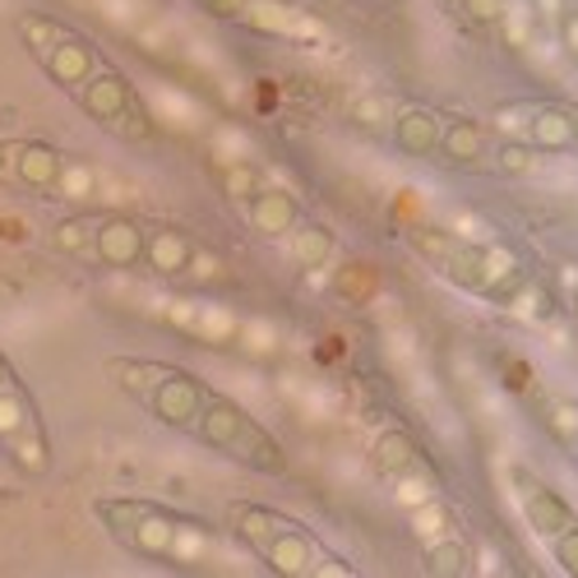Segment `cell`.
I'll return each instance as SVG.
<instances>
[{
  "mask_svg": "<svg viewBox=\"0 0 578 578\" xmlns=\"http://www.w3.org/2000/svg\"><path fill=\"white\" fill-rule=\"evenodd\" d=\"M556 19H560V42H565V51L578 61V10H560Z\"/></svg>",
  "mask_w": 578,
  "mask_h": 578,
  "instance_id": "e575fe53",
  "label": "cell"
},
{
  "mask_svg": "<svg viewBox=\"0 0 578 578\" xmlns=\"http://www.w3.org/2000/svg\"><path fill=\"white\" fill-rule=\"evenodd\" d=\"M393 144H399L407 157H435L440 148V121L426 107H403L393 116Z\"/></svg>",
  "mask_w": 578,
  "mask_h": 578,
  "instance_id": "30bf717a",
  "label": "cell"
},
{
  "mask_svg": "<svg viewBox=\"0 0 578 578\" xmlns=\"http://www.w3.org/2000/svg\"><path fill=\"white\" fill-rule=\"evenodd\" d=\"M93 255L107 269H135L144 265V227L135 218H107L93 227Z\"/></svg>",
  "mask_w": 578,
  "mask_h": 578,
  "instance_id": "7a4b0ae2",
  "label": "cell"
},
{
  "mask_svg": "<svg viewBox=\"0 0 578 578\" xmlns=\"http://www.w3.org/2000/svg\"><path fill=\"white\" fill-rule=\"evenodd\" d=\"M265 565L282 578H301V574H314V541L297 528V523H287V528L265 546Z\"/></svg>",
  "mask_w": 578,
  "mask_h": 578,
  "instance_id": "52a82bcc",
  "label": "cell"
},
{
  "mask_svg": "<svg viewBox=\"0 0 578 578\" xmlns=\"http://www.w3.org/2000/svg\"><path fill=\"white\" fill-rule=\"evenodd\" d=\"M130 102H135V89H130V79L116 74V70H102V74L89 79L84 89H79V107H84L97 125H107V130L125 116Z\"/></svg>",
  "mask_w": 578,
  "mask_h": 578,
  "instance_id": "3957f363",
  "label": "cell"
},
{
  "mask_svg": "<svg viewBox=\"0 0 578 578\" xmlns=\"http://www.w3.org/2000/svg\"><path fill=\"white\" fill-rule=\"evenodd\" d=\"M51 190H56L61 199H93L97 176H93L89 163H61V176H56V186Z\"/></svg>",
  "mask_w": 578,
  "mask_h": 578,
  "instance_id": "cb8c5ba5",
  "label": "cell"
},
{
  "mask_svg": "<svg viewBox=\"0 0 578 578\" xmlns=\"http://www.w3.org/2000/svg\"><path fill=\"white\" fill-rule=\"evenodd\" d=\"M0 450H6V454L14 458L19 472H29V477H33V472H47V440H42V422H29L14 440L0 444Z\"/></svg>",
  "mask_w": 578,
  "mask_h": 578,
  "instance_id": "ac0fdd59",
  "label": "cell"
},
{
  "mask_svg": "<svg viewBox=\"0 0 578 578\" xmlns=\"http://www.w3.org/2000/svg\"><path fill=\"white\" fill-rule=\"evenodd\" d=\"M163 371L167 365H148V361H130V357H116V361H107V375L125 389V393H135V399H144V393L163 380Z\"/></svg>",
  "mask_w": 578,
  "mask_h": 578,
  "instance_id": "44dd1931",
  "label": "cell"
},
{
  "mask_svg": "<svg viewBox=\"0 0 578 578\" xmlns=\"http://www.w3.org/2000/svg\"><path fill=\"white\" fill-rule=\"evenodd\" d=\"M287 236H292V259H297L301 269H324L329 259H333V236L324 227L306 223V227H292Z\"/></svg>",
  "mask_w": 578,
  "mask_h": 578,
  "instance_id": "e0dca14e",
  "label": "cell"
},
{
  "mask_svg": "<svg viewBox=\"0 0 578 578\" xmlns=\"http://www.w3.org/2000/svg\"><path fill=\"white\" fill-rule=\"evenodd\" d=\"M199 6H204L208 14H218V19H236V14L250 10V0H199Z\"/></svg>",
  "mask_w": 578,
  "mask_h": 578,
  "instance_id": "d590c367",
  "label": "cell"
},
{
  "mask_svg": "<svg viewBox=\"0 0 578 578\" xmlns=\"http://www.w3.org/2000/svg\"><path fill=\"white\" fill-rule=\"evenodd\" d=\"M292 518H282L273 509H236V537H241L255 556H265V546L287 528Z\"/></svg>",
  "mask_w": 578,
  "mask_h": 578,
  "instance_id": "2e32d148",
  "label": "cell"
},
{
  "mask_svg": "<svg viewBox=\"0 0 578 578\" xmlns=\"http://www.w3.org/2000/svg\"><path fill=\"white\" fill-rule=\"evenodd\" d=\"M574 144H578V112H574Z\"/></svg>",
  "mask_w": 578,
  "mask_h": 578,
  "instance_id": "ab89813d",
  "label": "cell"
},
{
  "mask_svg": "<svg viewBox=\"0 0 578 578\" xmlns=\"http://www.w3.org/2000/svg\"><path fill=\"white\" fill-rule=\"evenodd\" d=\"M444 273L450 282H458L463 292H486V269H482V246H454L450 259H444Z\"/></svg>",
  "mask_w": 578,
  "mask_h": 578,
  "instance_id": "d6986e66",
  "label": "cell"
},
{
  "mask_svg": "<svg viewBox=\"0 0 578 578\" xmlns=\"http://www.w3.org/2000/svg\"><path fill=\"white\" fill-rule=\"evenodd\" d=\"M528 135H533V148H546V153L574 148V112L569 107H537L528 121Z\"/></svg>",
  "mask_w": 578,
  "mask_h": 578,
  "instance_id": "5bb4252c",
  "label": "cell"
},
{
  "mask_svg": "<svg viewBox=\"0 0 578 578\" xmlns=\"http://www.w3.org/2000/svg\"><path fill=\"white\" fill-rule=\"evenodd\" d=\"M227 454L241 458V463L255 467V472H273V477H278V472H287V454L278 450V440H273L265 426H255V416H250L241 431H236V440L227 444Z\"/></svg>",
  "mask_w": 578,
  "mask_h": 578,
  "instance_id": "ba28073f",
  "label": "cell"
},
{
  "mask_svg": "<svg viewBox=\"0 0 578 578\" xmlns=\"http://www.w3.org/2000/svg\"><path fill=\"white\" fill-rule=\"evenodd\" d=\"M42 70H47L51 79H56L61 89H84L89 79L97 74V56H93V47H89L84 38L65 33V38L42 56Z\"/></svg>",
  "mask_w": 578,
  "mask_h": 578,
  "instance_id": "5b68a950",
  "label": "cell"
},
{
  "mask_svg": "<svg viewBox=\"0 0 578 578\" xmlns=\"http://www.w3.org/2000/svg\"><path fill=\"white\" fill-rule=\"evenodd\" d=\"M112 130H116L121 140H130V144H144V140H148V116H144V107H140V97L130 102V107H125V116H121Z\"/></svg>",
  "mask_w": 578,
  "mask_h": 578,
  "instance_id": "4dcf8cb0",
  "label": "cell"
},
{
  "mask_svg": "<svg viewBox=\"0 0 578 578\" xmlns=\"http://www.w3.org/2000/svg\"><path fill=\"white\" fill-rule=\"evenodd\" d=\"M148 509H153V505H144V500H97V505H93V514L107 523V528H112L121 541L135 533V523H140Z\"/></svg>",
  "mask_w": 578,
  "mask_h": 578,
  "instance_id": "7402d4cb",
  "label": "cell"
},
{
  "mask_svg": "<svg viewBox=\"0 0 578 578\" xmlns=\"http://www.w3.org/2000/svg\"><path fill=\"white\" fill-rule=\"evenodd\" d=\"M218 269H223V265H218L214 255H204V250H195V255H190V265H186V273H190L195 282H214Z\"/></svg>",
  "mask_w": 578,
  "mask_h": 578,
  "instance_id": "836d02e7",
  "label": "cell"
},
{
  "mask_svg": "<svg viewBox=\"0 0 578 578\" xmlns=\"http://www.w3.org/2000/svg\"><path fill=\"white\" fill-rule=\"evenodd\" d=\"M574 314H578V292H574Z\"/></svg>",
  "mask_w": 578,
  "mask_h": 578,
  "instance_id": "60d3db41",
  "label": "cell"
},
{
  "mask_svg": "<svg viewBox=\"0 0 578 578\" xmlns=\"http://www.w3.org/2000/svg\"><path fill=\"white\" fill-rule=\"evenodd\" d=\"M190 255H195L190 236H186V231H176V227H157V231L144 236V265H148L153 273H163V278L186 273Z\"/></svg>",
  "mask_w": 578,
  "mask_h": 578,
  "instance_id": "9c48e42d",
  "label": "cell"
},
{
  "mask_svg": "<svg viewBox=\"0 0 578 578\" xmlns=\"http://www.w3.org/2000/svg\"><path fill=\"white\" fill-rule=\"evenodd\" d=\"M29 422H38V412L29 403V393H23L19 384H6L0 389V444L14 440Z\"/></svg>",
  "mask_w": 578,
  "mask_h": 578,
  "instance_id": "ffe728a7",
  "label": "cell"
},
{
  "mask_svg": "<svg viewBox=\"0 0 578 578\" xmlns=\"http://www.w3.org/2000/svg\"><path fill=\"white\" fill-rule=\"evenodd\" d=\"M250 223L259 236H287L297 227V199L287 190H259L250 199Z\"/></svg>",
  "mask_w": 578,
  "mask_h": 578,
  "instance_id": "7c38bea8",
  "label": "cell"
},
{
  "mask_svg": "<svg viewBox=\"0 0 578 578\" xmlns=\"http://www.w3.org/2000/svg\"><path fill=\"white\" fill-rule=\"evenodd\" d=\"M550 546H556V556H560V565L578 578V518L569 523V528L560 533V537H550Z\"/></svg>",
  "mask_w": 578,
  "mask_h": 578,
  "instance_id": "1f68e13d",
  "label": "cell"
},
{
  "mask_svg": "<svg viewBox=\"0 0 578 578\" xmlns=\"http://www.w3.org/2000/svg\"><path fill=\"white\" fill-rule=\"evenodd\" d=\"M51 241H56V250H65V255H89L93 250V231L84 223H61L56 231H51Z\"/></svg>",
  "mask_w": 578,
  "mask_h": 578,
  "instance_id": "f1b7e54d",
  "label": "cell"
},
{
  "mask_svg": "<svg viewBox=\"0 0 578 578\" xmlns=\"http://www.w3.org/2000/svg\"><path fill=\"white\" fill-rule=\"evenodd\" d=\"M463 10H467V19H477V23H500L505 19V0H463Z\"/></svg>",
  "mask_w": 578,
  "mask_h": 578,
  "instance_id": "d6a6232c",
  "label": "cell"
},
{
  "mask_svg": "<svg viewBox=\"0 0 578 578\" xmlns=\"http://www.w3.org/2000/svg\"><path fill=\"white\" fill-rule=\"evenodd\" d=\"M61 163L65 157L51 148V144H19L14 148V180L29 190H51L61 176Z\"/></svg>",
  "mask_w": 578,
  "mask_h": 578,
  "instance_id": "8fae6325",
  "label": "cell"
},
{
  "mask_svg": "<svg viewBox=\"0 0 578 578\" xmlns=\"http://www.w3.org/2000/svg\"><path fill=\"white\" fill-rule=\"evenodd\" d=\"M223 195L236 199V204H250L259 195V176L250 167H227L223 172Z\"/></svg>",
  "mask_w": 578,
  "mask_h": 578,
  "instance_id": "83f0119b",
  "label": "cell"
},
{
  "mask_svg": "<svg viewBox=\"0 0 578 578\" xmlns=\"http://www.w3.org/2000/svg\"><path fill=\"white\" fill-rule=\"evenodd\" d=\"M140 403H148V412L157 416L163 426H176V431H186L199 422V412H204V384L190 375V371H163V380H157Z\"/></svg>",
  "mask_w": 578,
  "mask_h": 578,
  "instance_id": "6da1fadb",
  "label": "cell"
},
{
  "mask_svg": "<svg viewBox=\"0 0 578 578\" xmlns=\"http://www.w3.org/2000/svg\"><path fill=\"white\" fill-rule=\"evenodd\" d=\"M19 38L29 42L38 56H47V51L65 38V29H61V23H51V19H42V14H23L19 19Z\"/></svg>",
  "mask_w": 578,
  "mask_h": 578,
  "instance_id": "d4e9b609",
  "label": "cell"
},
{
  "mask_svg": "<svg viewBox=\"0 0 578 578\" xmlns=\"http://www.w3.org/2000/svg\"><path fill=\"white\" fill-rule=\"evenodd\" d=\"M6 384H14V371H10V361L0 357V389H6Z\"/></svg>",
  "mask_w": 578,
  "mask_h": 578,
  "instance_id": "74e56055",
  "label": "cell"
},
{
  "mask_svg": "<svg viewBox=\"0 0 578 578\" xmlns=\"http://www.w3.org/2000/svg\"><path fill=\"white\" fill-rule=\"evenodd\" d=\"M426 574L431 578H458V574H467V546L463 541H435L426 550Z\"/></svg>",
  "mask_w": 578,
  "mask_h": 578,
  "instance_id": "603a6c76",
  "label": "cell"
},
{
  "mask_svg": "<svg viewBox=\"0 0 578 578\" xmlns=\"http://www.w3.org/2000/svg\"><path fill=\"white\" fill-rule=\"evenodd\" d=\"M357 121H361V125H384V121H380V102H361Z\"/></svg>",
  "mask_w": 578,
  "mask_h": 578,
  "instance_id": "8d00e7d4",
  "label": "cell"
},
{
  "mask_svg": "<svg viewBox=\"0 0 578 578\" xmlns=\"http://www.w3.org/2000/svg\"><path fill=\"white\" fill-rule=\"evenodd\" d=\"M371 467H375V477L384 482H403L412 477V467H416V444L403 435V431H384L375 440V450H371Z\"/></svg>",
  "mask_w": 578,
  "mask_h": 578,
  "instance_id": "4fadbf2b",
  "label": "cell"
},
{
  "mask_svg": "<svg viewBox=\"0 0 578 578\" xmlns=\"http://www.w3.org/2000/svg\"><path fill=\"white\" fill-rule=\"evenodd\" d=\"M482 269H486V292H491L495 282H505V278L518 273L523 265H518V255L505 250V246H482Z\"/></svg>",
  "mask_w": 578,
  "mask_h": 578,
  "instance_id": "484cf974",
  "label": "cell"
},
{
  "mask_svg": "<svg viewBox=\"0 0 578 578\" xmlns=\"http://www.w3.org/2000/svg\"><path fill=\"white\" fill-rule=\"evenodd\" d=\"M495 167H500L505 176H528L537 167V148L533 144H500V153H495Z\"/></svg>",
  "mask_w": 578,
  "mask_h": 578,
  "instance_id": "4316f807",
  "label": "cell"
},
{
  "mask_svg": "<svg viewBox=\"0 0 578 578\" xmlns=\"http://www.w3.org/2000/svg\"><path fill=\"white\" fill-rule=\"evenodd\" d=\"M125 541L135 546L140 556H172V546H176V523H172L167 514L148 509V514L135 523V533H130Z\"/></svg>",
  "mask_w": 578,
  "mask_h": 578,
  "instance_id": "9a60e30c",
  "label": "cell"
},
{
  "mask_svg": "<svg viewBox=\"0 0 578 578\" xmlns=\"http://www.w3.org/2000/svg\"><path fill=\"white\" fill-rule=\"evenodd\" d=\"M440 163H450V167H482V157H486V135H482V125L477 121H467V116H454L450 125H440Z\"/></svg>",
  "mask_w": 578,
  "mask_h": 578,
  "instance_id": "8992f818",
  "label": "cell"
},
{
  "mask_svg": "<svg viewBox=\"0 0 578 578\" xmlns=\"http://www.w3.org/2000/svg\"><path fill=\"white\" fill-rule=\"evenodd\" d=\"M19 144H0V176H6V157H14Z\"/></svg>",
  "mask_w": 578,
  "mask_h": 578,
  "instance_id": "f35d334b",
  "label": "cell"
},
{
  "mask_svg": "<svg viewBox=\"0 0 578 578\" xmlns=\"http://www.w3.org/2000/svg\"><path fill=\"white\" fill-rule=\"evenodd\" d=\"M412 246L422 250V255H431L435 265H444V259H450V250L458 246L454 236H444V231H435V227H422V231H412Z\"/></svg>",
  "mask_w": 578,
  "mask_h": 578,
  "instance_id": "f546056e",
  "label": "cell"
},
{
  "mask_svg": "<svg viewBox=\"0 0 578 578\" xmlns=\"http://www.w3.org/2000/svg\"><path fill=\"white\" fill-rule=\"evenodd\" d=\"M514 486L523 491V505H528V523L533 528L550 541V537H560L569 523H574V514H569V505L560 500L556 491H546L533 472H523V467H514Z\"/></svg>",
  "mask_w": 578,
  "mask_h": 578,
  "instance_id": "277c9868",
  "label": "cell"
}]
</instances>
